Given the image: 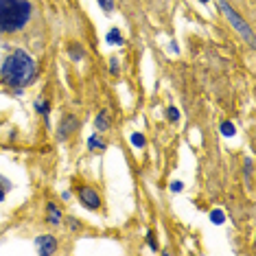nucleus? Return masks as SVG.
Segmentation results:
<instances>
[{
	"mask_svg": "<svg viewBox=\"0 0 256 256\" xmlns=\"http://www.w3.org/2000/svg\"><path fill=\"white\" fill-rule=\"evenodd\" d=\"M107 44H116V46H121L123 44V35H121V31L119 29H110L107 31Z\"/></svg>",
	"mask_w": 256,
	"mask_h": 256,
	"instance_id": "nucleus-8",
	"label": "nucleus"
},
{
	"mask_svg": "<svg viewBox=\"0 0 256 256\" xmlns=\"http://www.w3.org/2000/svg\"><path fill=\"white\" fill-rule=\"evenodd\" d=\"M2 84H7L9 88H24L35 79V61L31 55H27L22 48H15L7 59L2 61Z\"/></svg>",
	"mask_w": 256,
	"mask_h": 256,
	"instance_id": "nucleus-1",
	"label": "nucleus"
},
{
	"mask_svg": "<svg viewBox=\"0 0 256 256\" xmlns=\"http://www.w3.org/2000/svg\"><path fill=\"white\" fill-rule=\"evenodd\" d=\"M221 134L228 136V138H232L234 134H237V129H234V125H232L230 121H223V123H221Z\"/></svg>",
	"mask_w": 256,
	"mask_h": 256,
	"instance_id": "nucleus-13",
	"label": "nucleus"
},
{
	"mask_svg": "<svg viewBox=\"0 0 256 256\" xmlns=\"http://www.w3.org/2000/svg\"><path fill=\"white\" fill-rule=\"evenodd\" d=\"M147 245H149L151 250H156V248H158V245H156V237H153V232L147 234Z\"/></svg>",
	"mask_w": 256,
	"mask_h": 256,
	"instance_id": "nucleus-20",
	"label": "nucleus"
},
{
	"mask_svg": "<svg viewBox=\"0 0 256 256\" xmlns=\"http://www.w3.org/2000/svg\"><path fill=\"white\" fill-rule=\"evenodd\" d=\"M66 223H68V228H70V230H75V232H79V230H81V223L77 221L75 217H68V219H66Z\"/></svg>",
	"mask_w": 256,
	"mask_h": 256,
	"instance_id": "nucleus-17",
	"label": "nucleus"
},
{
	"mask_svg": "<svg viewBox=\"0 0 256 256\" xmlns=\"http://www.w3.org/2000/svg\"><path fill=\"white\" fill-rule=\"evenodd\" d=\"M48 223H53V226H59L61 223V213L55 204H48Z\"/></svg>",
	"mask_w": 256,
	"mask_h": 256,
	"instance_id": "nucleus-7",
	"label": "nucleus"
},
{
	"mask_svg": "<svg viewBox=\"0 0 256 256\" xmlns=\"http://www.w3.org/2000/svg\"><path fill=\"white\" fill-rule=\"evenodd\" d=\"M129 140H131V145H134V147H138V149H145V136H142V134H138V131H136V134H131Z\"/></svg>",
	"mask_w": 256,
	"mask_h": 256,
	"instance_id": "nucleus-14",
	"label": "nucleus"
},
{
	"mask_svg": "<svg viewBox=\"0 0 256 256\" xmlns=\"http://www.w3.org/2000/svg\"><path fill=\"white\" fill-rule=\"evenodd\" d=\"M211 221L214 223V226H223V221H226V214H223V211L214 208V211L211 213Z\"/></svg>",
	"mask_w": 256,
	"mask_h": 256,
	"instance_id": "nucleus-10",
	"label": "nucleus"
},
{
	"mask_svg": "<svg viewBox=\"0 0 256 256\" xmlns=\"http://www.w3.org/2000/svg\"><path fill=\"white\" fill-rule=\"evenodd\" d=\"M35 107H38V112H42L44 116H48V105H46V103H42V101H38V103H35Z\"/></svg>",
	"mask_w": 256,
	"mask_h": 256,
	"instance_id": "nucleus-19",
	"label": "nucleus"
},
{
	"mask_svg": "<svg viewBox=\"0 0 256 256\" xmlns=\"http://www.w3.org/2000/svg\"><path fill=\"white\" fill-rule=\"evenodd\" d=\"M219 9H221V11L226 13V18L230 20V22H232V27L237 29L239 33H241L243 38H245V40H248L250 44L254 46V35H252V29H250V24L245 22L243 18H239V15H237V11H234V9H232V7H230V4H228V0H219Z\"/></svg>",
	"mask_w": 256,
	"mask_h": 256,
	"instance_id": "nucleus-3",
	"label": "nucleus"
},
{
	"mask_svg": "<svg viewBox=\"0 0 256 256\" xmlns=\"http://www.w3.org/2000/svg\"><path fill=\"white\" fill-rule=\"evenodd\" d=\"M68 55H70V57H73L75 61L84 59V50H81V46H77V44H70V48H68Z\"/></svg>",
	"mask_w": 256,
	"mask_h": 256,
	"instance_id": "nucleus-12",
	"label": "nucleus"
},
{
	"mask_svg": "<svg viewBox=\"0 0 256 256\" xmlns=\"http://www.w3.org/2000/svg\"><path fill=\"white\" fill-rule=\"evenodd\" d=\"M77 125H79V123H77L75 116H66V119L61 121V125H59V138L70 136V134H73V131L77 129Z\"/></svg>",
	"mask_w": 256,
	"mask_h": 256,
	"instance_id": "nucleus-6",
	"label": "nucleus"
},
{
	"mask_svg": "<svg viewBox=\"0 0 256 256\" xmlns=\"http://www.w3.org/2000/svg\"><path fill=\"white\" fill-rule=\"evenodd\" d=\"M182 188H184L182 182H171V191H173V193H180Z\"/></svg>",
	"mask_w": 256,
	"mask_h": 256,
	"instance_id": "nucleus-22",
	"label": "nucleus"
},
{
	"mask_svg": "<svg viewBox=\"0 0 256 256\" xmlns=\"http://www.w3.org/2000/svg\"><path fill=\"white\" fill-rule=\"evenodd\" d=\"M35 248L42 256H48V254H55L57 252V239L53 234H42V237L35 239Z\"/></svg>",
	"mask_w": 256,
	"mask_h": 256,
	"instance_id": "nucleus-4",
	"label": "nucleus"
},
{
	"mask_svg": "<svg viewBox=\"0 0 256 256\" xmlns=\"http://www.w3.org/2000/svg\"><path fill=\"white\" fill-rule=\"evenodd\" d=\"M245 175L252 177V160H245Z\"/></svg>",
	"mask_w": 256,
	"mask_h": 256,
	"instance_id": "nucleus-21",
	"label": "nucleus"
},
{
	"mask_svg": "<svg viewBox=\"0 0 256 256\" xmlns=\"http://www.w3.org/2000/svg\"><path fill=\"white\" fill-rule=\"evenodd\" d=\"M169 48H171L173 53H177V44H175V42H171V44H169Z\"/></svg>",
	"mask_w": 256,
	"mask_h": 256,
	"instance_id": "nucleus-24",
	"label": "nucleus"
},
{
	"mask_svg": "<svg viewBox=\"0 0 256 256\" xmlns=\"http://www.w3.org/2000/svg\"><path fill=\"white\" fill-rule=\"evenodd\" d=\"M167 116H169L171 121H177V119H180V112H177V107H169V110H167Z\"/></svg>",
	"mask_w": 256,
	"mask_h": 256,
	"instance_id": "nucleus-18",
	"label": "nucleus"
},
{
	"mask_svg": "<svg viewBox=\"0 0 256 256\" xmlns=\"http://www.w3.org/2000/svg\"><path fill=\"white\" fill-rule=\"evenodd\" d=\"M29 0H0V31L2 33H15L31 20Z\"/></svg>",
	"mask_w": 256,
	"mask_h": 256,
	"instance_id": "nucleus-2",
	"label": "nucleus"
},
{
	"mask_svg": "<svg viewBox=\"0 0 256 256\" xmlns=\"http://www.w3.org/2000/svg\"><path fill=\"white\" fill-rule=\"evenodd\" d=\"M79 199H81V204H84L85 208H90V211H96V208L101 206L99 195H96V191L94 188H90V186H81L79 188Z\"/></svg>",
	"mask_w": 256,
	"mask_h": 256,
	"instance_id": "nucleus-5",
	"label": "nucleus"
},
{
	"mask_svg": "<svg viewBox=\"0 0 256 256\" xmlns=\"http://www.w3.org/2000/svg\"><path fill=\"white\" fill-rule=\"evenodd\" d=\"M94 125H96V129H101V131H105L107 127H110V123H107V114H105V112H101V114L96 116Z\"/></svg>",
	"mask_w": 256,
	"mask_h": 256,
	"instance_id": "nucleus-11",
	"label": "nucleus"
},
{
	"mask_svg": "<svg viewBox=\"0 0 256 256\" xmlns=\"http://www.w3.org/2000/svg\"><path fill=\"white\" fill-rule=\"evenodd\" d=\"M199 2H211V0H199Z\"/></svg>",
	"mask_w": 256,
	"mask_h": 256,
	"instance_id": "nucleus-25",
	"label": "nucleus"
},
{
	"mask_svg": "<svg viewBox=\"0 0 256 256\" xmlns=\"http://www.w3.org/2000/svg\"><path fill=\"white\" fill-rule=\"evenodd\" d=\"M110 64H112V73H119V61H116V57H112V61H110Z\"/></svg>",
	"mask_w": 256,
	"mask_h": 256,
	"instance_id": "nucleus-23",
	"label": "nucleus"
},
{
	"mask_svg": "<svg viewBox=\"0 0 256 256\" xmlns=\"http://www.w3.org/2000/svg\"><path fill=\"white\" fill-rule=\"evenodd\" d=\"M9 188H11V182H9V180H4V177L0 175V202H2V199H4V193H7Z\"/></svg>",
	"mask_w": 256,
	"mask_h": 256,
	"instance_id": "nucleus-15",
	"label": "nucleus"
},
{
	"mask_svg": "<svg viewBox=\"0 0 256 256\" xmlns=\"http://www.w3.org/2000/svg\"><path fill=\"white\" fill-rule=\"evenodd\" d=\"M99 4L103 7L105 13H112V11H114V0H99Z\"/></svg>",
	"mask_w": 256,
	"mask_h": 256,
	"instance_id": "nucleus-16",
	"label": "nucleus"
},
{
	"mask_svg": "<svg viewBox=\"0 0 256 256\" xmlns=\"http://www.w3.org/2000/svg\"><path fill=\"white\" fill-rule=\"evenodd\" d=\"M88 149H90V151H96V149L103 151V149H105V142L101 140L99 136H90V140H88Z\"/></svg>",
	"mask_w": 256,
	"mask_h": 256,
	"instance_id": "nucleus-9",
	"label": "nucleus"
}]
</instances>
